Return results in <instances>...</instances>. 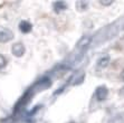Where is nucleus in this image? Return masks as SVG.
<instances>
[{"mask_svg":"<svg viewBox=\"0 0 124 123\" xmlns=\"http://www.w3.org/2000/svg\"><path fill=\"white\" fill-rule=\"evenodd\" d=\"M14 38V33L10 29H0V43H8Z\"/></svg>","mask_w":124,"mask_h":123,"instance_id":"f257e3e1","label":"nucleus"},{"mask_svg":"<svg viewBox=\"0 0 124 123\" xmlns=\"http://www.w3.org/2000/svg\"><path fill=\"white\" fill-rule=\"evenodd\" d=\"M11 53L16 56V57H21L25 54V46L21 43H16L12 45Z\"/></svg>","mask_w":124,"mask_h":123,"instance_id":"f03ea898","label":"nucleus"},{"mask_svg":"<svg viewBox=\"0 0 124 123\" xmlns=\"http://www.w3.org/2000/svg\"><path fill=\"white\" fill-rule=\"evenodd\" d=\"M91 43H92V37H90V36H84V37H82L81 39L77 41L76 47H77L78 49H85L90 46Z\"/></svg>","mask_w":124,"mask_h":123,"instance_id":"7ed1b4c3","label":"nucleus"},{"mask_svg":"<svg viewBox=\"0 0 124 123\" xmlns=\"http://www.w3.org/2000/svg\"><path fill=\"white\" fill-rule=\"evenodd\" d=\"M110 62H111L110 56H108V55H104L101 58H98L97 63H96V67H97L98 69L106 68L107 66H108V64H110Z\"/></svg>","mask_w":124,"mask_h":123,"instance_id":"20e7f679","label":"nucleus"},{"mask_svg":"<svg viewBox=\"0 0 124 123\" xmlns=\"http://www.w3.org/2000/svg\"><path fill=\"white\" fill-rule=\"evenodd\" d=\"M107 95H108V91L105 86H100L97 90H96V97H97L98 101H104L106 100Z\"/></svg>","mask_w":124,"mask_h":123,"instance_id":"39448f33","label":"nucleus"},{"mask_svg":"<svg viewBox=\"0 0 124 123\" xmlns=\"http://www.w3.org/2000/svg\"><path fill=\"white\" fill-rule=\"evenodd\" d=\"M19 29H20L21 33L27 34V33H29L32 29V25L29 23V21H27V20H23V21L19 24Z\"/></svg>","mask_w":124,"mask_h":123,"instance_id":"423d86ee","label":"nucleus"},{"mask_svg":"<svg viewBox=\"0 0 124 123\" xmlns=\"http://www.w3.org/2000/svg\"><path fill=\"white\" fill-rule=\"evenodd\" d=\"M65 8H66V3L64 2V1H57V2H55V5H54V9H55V11H57V12L62 11V10Z\"/></svg>","mask_w":124,"mask_h":123,"instance_id":"0eeeda50","label":"nucleus"},{"mask_svg":"<svg viewBox=\"0 0 124 123\" xmlns=\"http://www.w3.org/2000/svg\"><path fill=\"white\" fill-rule=\"evenodd\" d=\"M76 7H77V9L79 11H83V10H85L87 8V2L86 1H77Z\"/></svg>","mask_w":124,"mask_h":123,"instance_id":"6e6552de","label":"nucleus"},{"mask_svg":"<svg viewBox=\"0 0 124 123\" xmlns=\"http://www.w3.org/2000/svg\"><path fill=\"white\" fill-rule=\"evenodd\" d=\"M6 65H7V59H6V57H5L2 54H0V69L3 68V67H5Z\"/></svg>","mask_w":124,"mask_h":123,"instance_id":"1a4fd4ad","label":"nucleus"},{"mask_svg":"<svg viewBox=\"0 0 124 123\" xmlns=\"http://www.w3.org/2000/svg\"><path fill=\"white\" fill-rule=\"evenodd\" d=\"M100 2H101L102 5H104V6H108V5H111L113 1H104V0H102V1H100Z\"/></svg>","mask_w":124,"mask_h":123,"instance_id":"9d476101","label":"nucleus"},{"mask_svg":"<svg viewBox=\"0 0 124 123\" xmlns=\"http://www.w3.org/2000/svg\"><path fill=\"white\" fill-rule=\"evenodd\" d=\"M121 78H122V81L124 82V69H123V72L121 73Z\"/></svg>","mask_w":124,"mask_h":123,"instance_id":"9b49d317","label":"nucleus"}]
</instances>
